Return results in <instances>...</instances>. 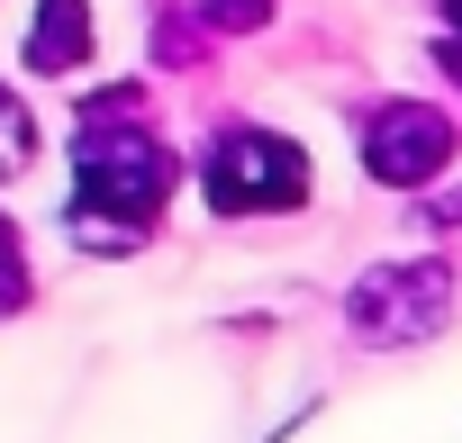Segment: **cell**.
Returning <instances> with one entry per match:
<instances>
[{
  "mask_svg": "<svg viewBox=\"0 0 462 443\" xmlns=\"http://www.w3.org/2000/svg\"><path fill=\"white\" fill-rule=\"evenodd\" d=\"M444 163V127L426 118V109H399V118H381V136H372V172H390V181H417V172H435Z\"/></svg>",
  "mask_w": 462,
  "mask_h": 443,
  "instance_id": "cell-3",
  "label": "cell"
},
{
  "mask_svg": "<svg viewBox=\"0 0 462 443\" xmlns=\"http://www.w3.org/2000/svg\"><path fill=\"white\" fill-rule=\"evenodd\" d=\"M82 46H91L82 0H46V10H37V46H28V64H37V73H73Z\"/></svg>",
  "mask_w": 462,
  "mask_h": 443,
  "instance_id": "cell-4",
  "label": "cell"
},
{
  "mask_svg": "<svg viewBox=\"0 0 462 443\" xmlns=\"http://www.w3.org/2000/svg\"><path fill=\"white\" fill-rule=\"evenodd\" d=\"M208 190H217V208H291V199L309 190V172H300V154L273 145V136H226L217 163H208Z\"/></svg>",
  "mask_w": 462,
  "mask_h": 443,
  "instance_id": "cell-1",
  "label": "cell"
},
{
  "mask_svg": "<svg viewBox=\"0 0 462 443\" xmlns=\"http://www.w3.org/2000/svg\"><path fill=\"white\" fill-rule=\"evenodd\" d=\"M19 163H28V118L0 100V172H19Z\"/></svg>",
  "mask_w": 462,
  "mask_h": 443,
  "instance_id": "cell-5",
  "label": "cell"
},
{
  "mask_svg": "<svg viewBox=\"0 0 462 443\" xmlns=\"http://www.w3.org/2000/svg\"><path fill=\"white\" fill-rule=\"evenodd\" d=\"M82 190L91 199H118L127 217H145L154 190H163V154L136 127H82Z\"/></svg>",
  "mask_w": 462,
  "mask_h": 443,
  "instance_id": "cell-2",
  "label": "cell"
},
{
  "mask_svg": "<svg viewBox=\"0 0 462 443\" xmlns=\"http://www.w3.org/2000/svg\"><path fill=\"white\" fill-rule=\"evenodd\" d=\"M453 19H462V0H453Z\"/></svg>",
  "mask_w": 462,
  "mask_h": 443,
  "instance_id": "cell-6",
  "label": "cell"
}]
</instances>
